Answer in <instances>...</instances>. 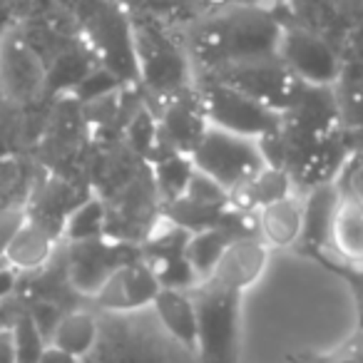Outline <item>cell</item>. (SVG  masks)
<instances>
[{"mask_svg":"<svg viewBox=\"0 0 363 363\" xmlns=\"http://www.w3.org/2000/svg\"><path fill=\"white\" fill-rule=\"evenodd\" d=\"M224 247H227V242L217 232H207L199 239H194L192 247H189V257H192L194 269H214L217 259L222 257Z\"/></svg>","mask_w":363,"mask_h":363,"instance_id":"obj_15","label":"cell"},{"mask_svg":"<svg viewBox=\"0 0 363 363\" xmlns=\"http://www.w3.org/2000/svg\"><path fill=\"white\" fill-rule=\"evenodd\" d=\"M23 222H26V217H23V212H18V209H6V212H0V259H3L8 242H11L13 234L18 232V227H21Z\"/></svg>","mask_w":363,"mask_h":363,"instance_id":"obj_17","label":"cell"},{"mask_svg":"<svg viewBox=\"0 0 363 363\" xmlns=\"http://www.w3.org/2000/svg\"><path fill=\"white\" fill-rule=\"evenodd\" d=\"M155 308L160 313L162 323L172 331V336H177L182 343L187 346H197L199 343V318L194 306L182 296L179 291H157L155 296Z\"/></svg>","mask_w":363,"mask_h":363,"instance_id":"obj_10","label":"cell"},{"mask_svg":"<svg viewBox=\"0 0 363 363\" xmlns=\"http://www.w3.org/2000/svg\"><path fill=\"white\" fill-rule=\"evenodd\" d=\"M70 277H72V284H75L77 291L100 294L102 286L107 284V279L112 277V269L100 252H95V249H85V252L72 262Z\"/></svg>","mask_w":363,"mask_h":363,"instance_id":"obj_13","label":"cell"},{"mask_svg":"<svg viewBox=\"0 0 363 363\" xmlns=\"http://www.w3.org/2000/svg\"><path fill=\"white\" fill-rule=\"evenodd\" d=\"M52 257V237L45 227L33 222H23L18 227V232L13 234V239L8 242L3 259L8 262V267L18 269H40L43 264H48V259Z\"/></svg>","mask_w":363,"mask_h":363,"instance_id":"obj_8","label":"cell"},{"mask_svg":"<svg viewBox=\"0 0 363 363\" xmlns=\"http://www.w3.org/2000/svg\"><path fill=\"white\" fill-rule=\"evenodd\" d=\"M267 257L269 254L264 242H254V239L232 242L224 247L212 274L224 289H247L264 274Z\"/></svg>","mask_w":363,"mask_h":363,"instance_id":"obj_5","label":"cell"},{"mask_svg":"<svg viewBox=\"0 0 363 363\" xmlns=\"http://www.w3.org/2000/svg\"><path fill=\"white\" fill-rule=\"evenodd\" d=\"M97 341V321L87 311H72L67 316L57 318L55 328L50 333V343L72 356L82 358L92 351Z\"/></svg>","mask_w":363,"mask_h":363,"instance_id":"obj_11","label":"cell"},{"mask_svg":"<svg viewBox=\"0 0 363 363\" xmlns=\"http://www.w3.org/2000/svg\"><path fill=\"white\" fill-rule=\"evenodd\" d=\"M0 38H3V35H0Z\"/></svg>","mask_w":363,"mask_h":363,"instance_id":"obj_22","label":"cell"},{"mask_svg":"<svg viewBox=\"0 0 363 363\" xmlns=\"http://www.w3.org/2000/svg\"><path fill=\"white\" fill-rule=\"evenodd\" d=\"M13 341H16V361L18 363H38L43 348V333L38 331L35 321L23 318L16 328H13Z\"/></svg>","mask_w":363,"mask_h":363,"instance_id":"obj_14","label":"cell"},{"mask_svg":"<svg viewBox=\"0 0 363 363\" xmlns=\"http://www.w3.org/2000/svg\"><path fill=\"white\" fill-rule=\"evenodd\" d=\"M257 227L267 247H294L306 232V207L298 199L284 194V197L262 204Z\"/></svg>","mask_w":363,"mask_h":363,"instance_id":"obj_4","label":"cell"},{"mask_svg":"<svg viewBox=\"0 0 363 363\" xmlns=\"http://www.w3.org/2000/svg\"><path fill=\"white\" fill-rule=\"evenodd\" d=\"M284 55L294 70L301 72L311 82H326L336 72V60L331 50L321 40L303 35V33H291L289 38H284Z\"/></svg>","mask_w":363,"mask_h":363,"instance_id":"obj_7","label":"cell"},{"mask_svg":"<svg viewBox=\"0 0 363 363\" xmlns=\"http://www.w3.org/2000/svg\"><path fill=\"white\" fill-rule=\"evenodd\" d=\"M277 43V28L257 13H234L204 26L199 33V45L209 52H229L237 60L264 57V52Z\"/></svg>","mask_w":363,"mask_h":363,"instance_id":"obj_1","label":"cell"},{"mask_svg":"<svg viewBox=\"0 0 363 363\" xmlns=\"http://www.w3.org/2000/svg\"><path fill=\"white\" fill-rule=\"evenodd\" d=\"M45 70L28 43L16 35L0 38V87L6 97L28 100L40 92Z\"/></svg>","mask_w":363,"mask_h":363,"instance_id":"obj_3","label":"cell"},{"mask_svg":"<svg viewBox=\"0 0 363 363\" xmlns=\"http://www.w3.org/2000/svg\"><path fill=\"white\" fill-rule=\"evenodd\" d=\"M328 237L338 257L363 264V197L358 192L343 194L336 202L328 224Z\"/></svg>","mask_w":363,"mask_h":363,"instance_id":"obj_6","label":"cell"},{"mask_svg":"<svg viewBox=\"0 0 363 363\" xmlns=\"http://www.w3.org/2000/svg\"><path fill=\"white\" fill-rule=\"evenodd\" d=\"M157 291V279L150 269H122V272H112V277L107 279V284L102 286L100 296L107 303H115V306H140L145 301H155Z\"/></svg>","mask_w":363,"mask_h":363,"instance_id":"obj_9","label":"cell"},{"mask_svg":"<svg viewBox=\"0 0 363 363\" xmlns=\"http://www.w3.org/2000/svg\"><path fill=\"white\" fill-rule=\"evenodd\" d=\"M38 363H80V358L77 356H72V353H67V351H62V348H57V346H45L43 348V353H40V358H38Z\"/></svg>","mask_w":363,"mask_h":363,"instance_id":"obj_18","label":"cell"},{"mask_svg":"<svg viewBox=\"0 0 363 363\" xmlns=\"http://www.w3.org/2000/svg\"><path fill=\"white\" fill-rule=\"evenodd\" d=\"M214 115L219 117V122L227 127L222 130L242 132V130H262L264 115L259 110V105L254 100H249V95L239 90H217L212 102Z\"/></svg>","mask_w":363,"mask_h":363,"instance_id":"obj_12","label":"cell"},{"mask_svg":"<svg viewBox=\"0 0 363 363\" xmlns=\"http://www.w3.org/2000/svg\"><path fill=\"white\" fill-rule=\"evenodd\" d=\"M0 363H18L16 361V341H13V328L0 331Z\"/></svg>","mask_w":363,"mask_h":363,"instance_id":"obj_19","label":"cell"},{"mask_svg":"<svg viewBox=\"0 0 363 363\" xmlns=\"http://www.w3.org/2000/svg\"><path fill=\"white\" fill-rule=\"evenodd\" d=\"M100 222H102V209L97 204H85V207H80L72 214L70 224H67V232H70L72 239L87 242V239H92L100 232Z\"/></svg>","mask_w":363,"mask_h":363,"instance_id":"obj_16","label":"cell"},{"mask_svg":"<svg viewBox=\"0 0 363 363\" xmlns=\"http://www.w3.org/2000/svg\"><path fill=\"white\" fill-rule=\"evenodd\" d=\"M3 97H6V92H3V87H0V100H3Z\"/></svg>","mask_w":363,"mask_h":363,"instance_id":"obj_21","label":"cell"},{"mask_svg":"<svg viewBox=\"0 0 363 363\" xmlns=\"http://www.w3.org/2000/svg\"><path fill=\"white\" fill-rule=\"evenodd\" d=\"M194 157L199 169L224 187H232L242 179H252L262 169L257 150L234 132H224L222 127L204 132Z\"/></svg>","mask_w":363,"mask_h":363,"instance_id":"obj_2","label":"cell"},{"mask_svg":"<svg viewBox=\"0 0 363 363\" xmlns=\"http://www.w3.org/2000/svg\"><path fill=\"white\" fill-rule=\"evenodd\" d=\"M13 286H16V269L3 267L0 269V301L13 291Z\"/></svg>","mask_w":363,"mask_h":363,"instance_id":"obj_20","label":"cell"}]
</instances>
